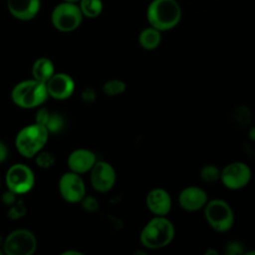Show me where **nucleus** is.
Listing matches in <instances>:
<instances>
[{"mask_svg": "<svg viewBox=\"0 0 255 255\" xmlns=\"http://www.w3.org/2000/svg\"><path fill=\"white\" fill-rule=\"evenodd\" d=\"M78 5L84 17L91 19L100 16L104 9L102 0H80Z\"/></svg>", "mask_w": 255, "mask_h": 255, "instance_id": "20", "label": "nucleus"}, {"mask_svg": "<svg viewBox=\"0 0 255 255\" xmlns=\"http://www.w3.org/2000/svg\"><path fill=\"white\" fill-rule=\"evenodd\" d=\"M251 178V170L244 162H231L222 170L220 179L222 183L230 189H239L244 187Z\"/></svg>", "mask_w": 255, "mask_h": 255, "instance_id": "10", "label": "nucleus"}, {"mask_svg": "<svg viewBox=\"0 0 255 255\" xmlns=\"http://www.w3.org/2000/svg\"><path fill=\"white\" fill-rule=\"evenodd\" d=\"M146 18L150 26L167 31L179 23L181 8L175 0H152L146 9Z\"/></svg>", "mask_w": 255, "mask_h": 255, "instance_id": "1", "label": "nucleus"}, {"mask_svg": "<svg viewBox=\"0 0 255 255\" xmlns=\"http://www.w3.org/2000/svg\"><path fill=\"white\" fill-rule=\"evenodd\" d=\"M3 253H4V251H3V250H1V249H0V255H2V254H3Z\"/></svg>", "mask_w": 255, "mask_h": 255, "instance_id": "34", "label": "nucleus"}, {"mask_svg": "<svg viewBox=\"0 0 255 255\" xmlns=\"http://www.w3.org/2000/svg\"><path fill=\"white\" fill-rule=\"evenodd\" d=\"M27 209L26 206L22 201H19L15 204H13L9 210H8V217L10 219H19L20 217L24 216L26 213Z\"/></svg>", "mask_w": 255, "mask_h": 255, "instance_id": "24", "label": "nucleus"}, {"mask_svg": "<svg viewBox=\"0 0 255 255\" xmlns=\"http://www.w3.org/2000/svg\"><path fill=\"white\" fill-rule=\"evenodd\" d=\"M50 131L38 123L22 128L15 138L17 151L24 157L32 158L46 145Z\"/></svg>", "mask_w": 255, "mask_h": 255, "instance_id": "2", "label": "nucleus"}, {"mask_svg": "<svg viewBox=\"0 0 255 255\" xmlns=\"http://www.w3.org/2000/svg\"><path fill=\"white\" fill-rule=\"evenodd\" d=\"M5 182L8 190L21 195L29 192L34 187L35 175L28 165L15 163L8 168L5 175Z\"/></svg>", "mask_w": 255, "mask_h": 255, "instance_id": "8", "label": "nucleus"}, {"mask_svg": "<svg viewBox=\"0 0 255 255\" xmlns=\"http://www.w3.org/2000/svg\"><path fill=\"white\" fill-rule=\"evenodd\" d=\"M145 202L149 211L157 216H164L171 209V197L163 188L151 189L146 195Z\"/></svg>", "mask_w": 255, "mask_h": 255, "instance_id": "16", "label": "nucleus"}, {"mask_svg": "<svg viewBox=\"0 0 255 255\" xmlns=\"http://www.w3.org/2000/svg\"><path fill=\"white\" fill-rule=\"evenodd\" d=\"M35 162L40 168L48 169V168H51L52 166H54L55 156L49 151L41 150L35 155Z\"/></svg>", "mask_w": 255, "mask_h": 255, "instance_id": "23", "label": "nucleus"}, {"mask_svg": "<svg viewBox=\"0 0 255 255\" xmlns=\"http://www.w3.org/2000/svg\"><path fill=\"white\" fill-rule=\"evenodd\" d=\"M116 179V170L107 161H97L90 171V181L93 188L102 193L110 191L114 187Z\"/></svg>", "mask_w": 255, "mask_h": 255, "instance_id": "11", "label": "nucleus"}, {"mask_svg": "<svg viewBox=\"0 0 255 255\" xmlns=\"http://www.w3.org/2000/svg\"><path fill=\"white\" fill-rule=\"evenodd\" d=\"M178 203L184 210L196 211L207 203V194L200 187L188 186L180 191Z\"/></svg>", "mask_w": 255, "mask_h": 255, "instance_id": "15", "label": "nucleus"}, {"mask_svg": "<svg viewBox=\"0 0 255 255\" xmlns=\"http://www.w3.org/2000/svg\"><path fill=\"white\" fill-rule=\"evenodd\" d=\"M161 31L149 26L144 28L138 35V43L144 50H153L158 47L161 41Z\"/></svg>", "mask_w": 255, "mask_h": 255, "instance_id": "18", "label": "nucleus"}, {"mask_svg": "<svg viewBox=\"0 0 255 255\" xmlns=\"http://www.w3.org/2000/svg\"><path fill=\"white\" fill-rule=\"evenodd\" d=\"M59 192L65 201L78 203L86 196V185L79 173L70 170L60 177Z\"/></svg>", "mask_w": 255, "mask_h": 255, "instance_id": "9", "label": "nucleus"}, {"mask_svg": "<svg viewBox=\"0 0 255 255\" xmlns=\"http://www.w3.org/2000/svg\"><path fill=\"white\" fill-rule=\"evenodd\" d=\"M224 253L227 255H238V254H244V247L240 242L237 241H231L229 242L224 250Z\"/></svg>", "mask_w": 255, "mask_h": 255, "instance_id": "25", "label": "nucleus"}, {"mask_svg": "<svg viewBox=\"0 0 255 255\" xmlns=\"http://www.w3.org/2000/svg\"><path fill=\"white\" fill-rule=\"evenodd\" d=\"M49 97L55 100H66L70 98L75 91V82L71 76L65 73H55L46 83Z\"/></svg>", "mask_w": 255, "mask_h": 255, "instance_id": "12", "label": "nucleus"}, {"mask_svg": "<svg viewBox=\"0 0 255 255\" xmlns=\"http://www.w3.org/2000/svg\"><path fill=\"white\" fill-rule=\"evenodd\" d=\"M96 162V154L94 151L87 148H78L73 150L67 159L70 170L79 174L91 171Z\"/></svg>", "mask_w": 255, "mask_h": 255, "instance_id": "14", "label": "nucleus"}, {"mask_svg": "<svg viewBox=\"0 0 255 255\" xmlns=\"http://www.w3.org/2000/svg\"><path fill=\"white\" fill-rule=\"evenodd\" d=\"M199 175L203 181L207 183H213L218 179H220L221 171L217 168V166L212 164H207L200 169Z\"/></svg>", "mask_w": 255, "mask_h": 255, "instance_id": "22", "label": "nucleus"}, {"mask_svg": "<svg viewBox=\"0 0 255 255\" xmlns=\"http://www.w3.org/2000/svg\"><path fill=\"white\" fill-rule=\"evenodd\" d=\"M38 246L34 233L25 228L10 232L3 242V251L7 255H32Z\"/></svg>", "mask_w": 255, "mask_h": 255, "instance_id": "6", "label": "nucleus"}, {"mask_svg": "<svg viewBox=\"0 0 255 255\" xmlns=\"http://www.w3.org/2000/svg\"><path fill=\"white\" fill-rule=\"evenodd\" d=\"M62 255H83V253L78 250H66L62 252Z\"/></svg>", "mask_w": 255, "mask_h": 255, "instance_id": "29", "label": "nucleus"}, {"mask_svg": "<svg viewBox=\"0 0 255 255\" xmlns=\"http://www.w3.org/2000/svg\"><path fill=\"white\" fill-rule=\"evenodd\" d=\"M237 114V120L240 123H248L250 121V113L248 111V109L245 108H239Z\"/></svg>", "mask_w": 255, "mask_h": 255, "instance_id": "27", "label": "nucleus"}, {"mask_svg": "<svg viewBox=\"0 0 255 255\" xmlns=\"http://www.w3.org/2000/svg\"><path fill=\"white\" fill-rule=\"evenodd\" d=\"M46 84L35 79L25 80L18 83L11 92L13 103L22 109H34L48 99Z\"/></svg>", "mask_w": 255, "mask_h": 255, "instance_id": "4", "label": "nucleus"}, {"mask_svg": "<svg viewBox=\"0 0 255 255\" xmlns=\"http://www.w3.org/2000/svg\"><path fill=\"white\" fill-rule=\"evenodd\" d=\"M246 254H255V250H251V251H247Z\"/></svg>", "mask_w": 255, "mask_h": 255, "instance_id": "33", "label": "nucleus"}, {"mask_svg": "<svg viewBox=\"0 0 255 255\" xmlns=\"http://www.w3.org/2000/svg\"><path fill=\"white\" fill-rule=\"evenodd\" d=\"M36 123L43 125L50 132H57L63 128V120L57 114H51L46 109L39 111L36 115Z\"/></svg>", "mask_w": 255, "mask_h": 255, "instance_id": "19", "label": "nucleus"}, {"mask_svg": "<svg viewBox=\"0 0 255 255\" xmlns=\"http://www.w3.org/2000/svg\"><path fill=\"white\" fill-rule=\"evenodd\" d=\"M83 17L78 4L63 1L54 7L51 13V22L56 30L69 33L80 27Z\"/></svg>", "mask_w": 255, "mask_h": 255, "instance_id": "5", "label": "nucleus"}, {"mask_svg": "<svg viewBox=\"0 0 255 255\" xmlns=\"http://www.w3.org/2000/svg\"><path fill=\"white\" fill-rule=\"evenodd\" d=\"M127 89L126 83L122 80L119 79H112L107 81L104 85H103V92L105 95L107 96H119L121 94H123Z\"/></svg>", "mask_w": 255, "mask_h": 255, "instance_id": "21", "label": "nucleus"}, {"mask_svg": "<svg viewBox=\"0 0 255 255\" xmlns=\"http://www.w3.org/2000/svg\"><path fill=\"white\" fill-rule=\"evenodd\" d=\"M7 155H8V149L6 145L2 141H0V163H2L7 158Z\"/></svg>", "mask_w": 255, "mask_h": 255, "instance_id": "28", "label": "nucleus"}, {"mask_svg": "<svg viewBox=\"0 0 255 255\" xmlns=\"http://www.w3.org/2000/svg\"><path fill=\"white\" fill-rule=\"evenodd\" d=\"M81 202L83 204V207L88 211H96L99 208V202L95 197L85 196Z\"/></svg>", "mask_w": 255, "mask_h": 255, "instance_id": "26", "label": "nucleus"}, {"mask_svg": "<svg viewBox=\"0 0 255 255\" xmlns=\"http://www.w3.org/2000/svg\"><path fill=\"white\" fill-rule=\"evenodd\" d=\"M204 214L208 224L218 232L228 231L234 222L230 205L222 199H212L204 206Z\"/></svg>", "mask_w": 255, "mask_h": 255, "instance_id": "7", "label": "nucleus"}, {"mask_svg": "<svg viewBox=\"0 0 255 255\" xmlns=\"http://www.w3.org/2000/svg\"><path fill=\"white\" fill-rule=\"evenodd\" d=\"M41 8V0H7L9 13L20 21L34 19Z\"/></svg>", "mask_w": 255, "mask_h": 255, "instance_id": "13", "label": "nucleus"}, {"mask_svg": "<svg viewBox=\"0 0 255 255\" xmlns=\"http://www.w3.org/2000/svg\"><path fill=\"white\" fill-rule=\"evenodd\" d=\"M249 137H250L252 140H255V128H252V129L249 131Z\"/></svg>", "mask_w": 255, "mask_h": 255, "instance_id": "31", "label": "nucleus"}, {"mask_svg": "<svg viewBox=\"0 0 255 255\" xmlns=\"http://www.w3.org/2000/svg\"><path fill=\"white\" fill-rule=\"evenodd\" d=\"M63 1H67V2H74V3H77V2H79L80 0H63Z\"/></svg>", "mask_w": 255, "mask_h": 255, "instance_id": "32", "label": "nucleus"}, {"mask_svg": "<svg viewBox=\"0 0 255 255\" xmlns=\"http://www.w3.org/2000/svg\"><path fill=\"white\" fill-rule=\"evenodd\" d=\"M55 74V66L53 62L46 57L37 59L32 66L33 79L46 84Z\"/></svg>", "mask_w": 255, "mask_h": 255, "instance_id": "17", "label": "nucleus"}, {"mask_svg": "<svg viewBox=\"0 0 255 255\" xmlns=\"http://www.w3.org/2000/svg\"><path fill=\"white\" fill-rule=\"evenodd\" d=\"M210 254H213V255H217L218 252L214 249H208L206 252H205V255H210Z\"/></svg>", "mask_w": 255, "mask_h": 255, "instance_id": "30", "label": "nucleus"}, {"mask_svg": "<svg viewBox=\"0 0 255 255\" xmlns=\"http://www.w3.org/2000/svg\"><path fill=\"white\" fill-rule=\"evenodd\" d=\"M174 237L173 224L164 216H155L142 228L139 240L147 249H159L168 245Z\"/></svg>", "mask_w": 255, "mask_h": 255, "instance_id": "3", "label": "nucleus"}]
</instances>
